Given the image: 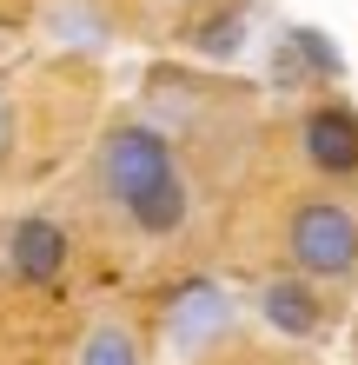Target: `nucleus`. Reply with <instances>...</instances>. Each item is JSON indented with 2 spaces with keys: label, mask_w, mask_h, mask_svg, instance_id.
Wrapping results in <instances>:
<instances>
[{
  "label": "nucleus",
  "mask_w": 358,
  "mask_h": 365,
  "mask_svg": "<svg viewBox=\"0 0 358 365\" xmlns=\"http://www.w3.org/2000/svg\"><path fill=\"white\" fill-rule=\"evenodd\" d=\"M100 186H107V200L133 220L139 232H153V240H166V232L186 226V212H193V192H186L179 180V160L173 146H166L159 126H139L126 120L113 126L107 140H100Z\"/></svg>",
  "instance_id": "obj_1"
},
{
  "label": "nucleus",
  "mask_w": 358,
  "mask_h": 365,
  "mask_svg": "<svg viewBox=\"0 0 358 365\" xmlns=\"http://www.w3.org/2000/svg\"><path fill=\"white\" fill-rule=\"evenodd\" d=\"M285 252L305 279H345L358 266V220L339 200H305L285 226Z\"/></svg>",
  "instance_id": "obj_2"
},
{
  "label": "nucleus",
  "mask_w": 358,
  "mask_h": 365,
  "mask_svg": "<svg viewBox=\"0 0 358 365\" xmlns=\"http://www.w3.org/2000/svg\"><path fill=\"white\" fill-rule=\"evenodd\" d=\"M299 146H305V160L319 166V173H332V180L358 173V113L339 106V100L312 106V113L299 120Z\"/></svg>",
  "instance_id": "obj_3"
},
{
  "label": "nucleus",
  "mask_w": 358,
  "mask_h": 365,
  "mask_svg": "<svg viewBox=\"0 0 358 365\" xmlns=\"http://www.w3.org/2000/svg\"><path fill=\"white\" fill-rule=\"evenodd\" d=\"M7 266H14V279H27V286H53V279L67 272V226L47 220V212H27V220L14 226V240H7Z\"/></svg>",
  "instance_id": "obj_4"
},
{
  "label": "nucleus",
  "mask_w": 358,
  "mask_h": 365,
  "mask_svg": "<svg viewBox=\"0 0 358 365\" xmlns=\"http://www.w3.org/2000/svg\"><path fill=\"white\" fill-rule=\"evenodd\" d=\"M259 312H265V326H279L285 339H312L325 326V306H319V292H312V279H272V286L259 292Z\"/></svg>",
  "instance_id": "obj_5"
},
{
  "label": "nucleus",
  "mask_w": 358,
  "mask_h": 365,
  "mask_svg": "<svg viewBox=\"0 0 358 365\" xmlns=\"http://www.w3.org/2000/svg\"><path fill=\"white\" fill-rule=\"evenodd\" d=\"M80 365H139V346L126 326H93L87 346H80Z\"/></svg>",
  "instance_id": "obj_6"
},
{
  "label": "nucleus",
  "mask_w": 358,
  "mask_h": 365,
  "mask_svg": "<svg viewBox=\"0 0 358 365\" xmlns=\"http://www.w3.org/2000/svg\"><path fill=\"white\" fill-rule=\"evenodd\" d=\"M239 34H246V20L239 14H219V20H199V27H193V47L213 53V60H226V53H239Z\"/></svg>",
  "instance_id": "obj_7"
},
{
  "label": "nucleus",
  "mask_w": 358,
  "mask_h": 365,
  "mask_svg": "<svg viewBox=\"0 0 358 365\" xmlns=\"http://www.w3.org/2000/svg\"><path fill=\"white\" fill-rule=\"evenodd\" d=\"M292 40H299V53H305V60H312V67H319V73H339V53L325 47V34H305V27H299Z\"/></svg>",
  "instance_id": "obj_8"
},
{
  "label": "nucleus",
  "mask_w": 358,
  "mask_h": 365,
  "mask_svg": "<svg viewBox=\"0 0 358 365\" xmlns=\"http://www.w3.org/2000/svg\"><path fill=\"white\" fill-rule=\"evenodd\" d=\"M7 140H14V106H7V93H0V153H7Z\"/></svg>",
  "instance_id": "obj_9"
}]
</instances>
